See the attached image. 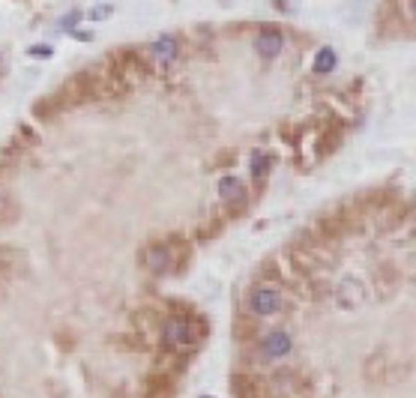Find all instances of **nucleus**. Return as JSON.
Wrapping results in <instances>:
<instances>
[{"label":"nucleus","instance_id":"9","mask_svg":"<svg viewBox=\"0 0 416 398\" xmlns=\"http://www.w3.org/2000/svg\"><path fill=\"white\" fill-rule=\"evenodd\" d=\"M270 168H273V156L270 153H255L252 156V177H255V180H266Z\"/></svg>","mask_w":416,"mask_h":398},{"label":"nucleus","instance_id":"11","mask_svg":"<svg viewBox=\"0 0 416 398\" xmlns=\"http://www.w3.org/2000/svg\"><path fill=\"white\" fill-rule=\"evenodd\" d=\"M111 15H114V3H99V6H93L90 13H87L90 22H105V18H111Z\"/></svg>","mask_w":416,"mask_h":398},{"label":"nucleus","instance_id":"4","mask_svg":"<svg viewBox=\"0 0 416 398\" xmlns=\"http://www.w3.org/2000/svg\"><path fill=\"white\" fill-rule=\"evenodd\" d=\"M261 351L266 360H285L294 351V338L288 330H270L261 335Z\"/></svg>","mask_w":416,"mask_h":398},{"label":"nucleus","instance_id":"5","mask_svg":"<svg viewBox=\"0 0 416 398\" xmlns=\"http://www.w3.org/2000/svg\"><path fill=\"white\" fill-rule=\"evenodd\" d=\"M285 48V36L275 31V27H264L261 33L255 39V51L264 57V61H273V57H279Z\"/></svg>","mask_w":416,"mask_h":398},{"label":"nucleus","instance_id":"3","mask_svg":"<svg viewBox=\"0 0 416 398\" xmlns=\"http://www.w3.org/2000/svg\"><path fill=\"white\" fill-rule=\"evenodd\" d=\"M249 308L261 317H273L285 308V296L279 294V287H273V285H257L249 294Z\"/></svg>","mask_w":416,"mask_h":398},{"label":"nucleus","instance_id":"6","mask_svg":"<svg viewBox=\"0 0 416 398\" xmlns=\"http://www.w3.org/2000/svg\"><path fill=\"white\" fill-rule=\"evenodd\" d=\"M147 54L153 57V63H174L177 54H180V45H177L174 36H159V39H153L150 42Z\"/></svg>","mask_w":416,"mask_h":398},{"label":"nucleus","instance_id":"13","mask_svg":"<svg viewBox=\"0 0 416 398\" xmlns=\"http://www.w3.org/2000/svg\"><path fill=\"white\" fill-rule=\"evenodd\" d=\"M31 54L33 57H48V54H51V48H48V45H36V48H31Z\"/></svg>","mask_w":416,"mask_h":398},{"label":"nucleus","instance_id":"12","mask_svg":"<svg viewBox=\"0 0 416 398\" xmlns=\"http://www.w3.org/2000/svg\"><path fill=\"white\" fill-rule=\"evenodd\" d=\"M81 22V13H72L69 18H63V27H69V31H75V24Z\"/></svg>","mask_w":416,"mask_h":398},{"label":"nucleus","instance_id":"8","mask_svg":"<svg viewBox=\"0 0 416 398\" xmlns=\"http://www.w3.org/2000/svg\"><path fill=\"white\" fill-rule=\"evenodd\" d=\"M335 296H339L342 308H353L365 300V287L360 282H353V278H344V282L335 287Z\"/></svg>","mask_w":416,"mask_h":398},{"label":"nucleus","instance_id":"7","mask_svg":"<svg viewBox=\"0 0 416 398\" xmlns=\"http://www.w3.org/2000/svg\"><path fill=\"white\" fill-rule=\"evenodd\" d=\"M219 198L231 207H243L246 204V186L237 177H222L219 180Z\"/></svg>","mask_w":416,"mask_h":398},{"label":"nucleus","instance_id":"1","mask_svg":"<svg viewBox=\"0 0 416 398\" xmlns=\"http://www.w3.org/2000/svg\"><path fill=\"white\" fill-rule=\"evenodd\" d=\"M204 338V326L195 324L189 315H171L162 321V344L174 353H186Z\"/></svg>","mask_w":416,"mask_h":398},{"label":"nucleus","instance_id":"14","mask_svg":"<svg viewBox=\"0 0 416 398\" xmlns=\"http://www.w3.org/2000/svg\"><path fill=\"white\" fill-rule=\"evenodd\" d=\"M216 3H225L227 6V3H234V0H216Z\"/></svg>","mask_w":416,"mask_h":398},{"label":"nucleus","instance_id":"10","mask_svg":"<svg viewBox=\"0 0 416 398\" xmlns=\"http://www.w3.org/2000/svg\"><path fill=\"white\" fill-rule=\"evenodd\" d=\"M335 61H339V57H335L333 48H321L318 57H314V72H318V75L333 72V69H335Z\"/></svg>","mask_w":416,"mask_h":398},{"label":"nucleus","instance_id":"2","mask_svg":"<svg viewBox=\"0 0 416 398\" xmlns=\"http://www.w3.org/2000/svg\"><path fill=\"white\" fill-rule=\"evenodd\" d=\"M177 255H174V248L171 243H150L141 252V264H144V270L147 273H153V276H165V273H174L177 270Z\"/></svg>","mask_w":416,"mask_h":398}]
</instances>
